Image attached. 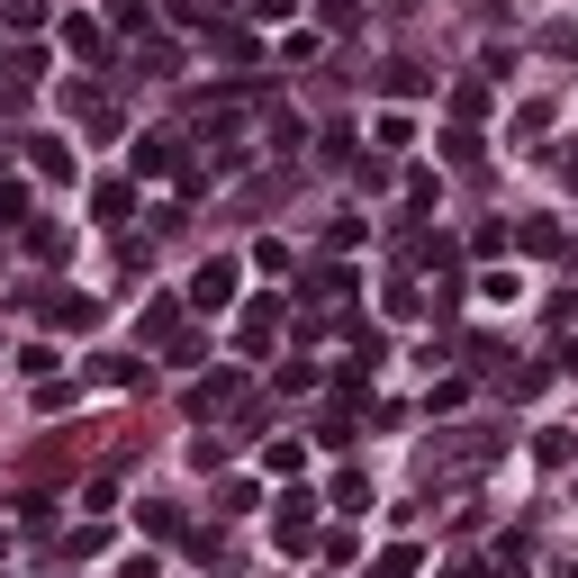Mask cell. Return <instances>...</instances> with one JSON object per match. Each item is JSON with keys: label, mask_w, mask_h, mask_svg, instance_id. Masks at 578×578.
I'll return each mask as SVG.
<instances>
[{"label": "cell", "mask_w": 578, "mask_h": 578, "mask_svg": "<svg viewBox=\"0 0 578 578\" xmlns=\"http://www.w3.org/2000/svg\"><path fill=\"white\" fill-rule=\"evenodd\" d=\"M335 506H343V516H361V506H371V479L343 470V479H335Z\"/></svg>", "instance_id": "obj_15"}, {"label": "cell", "mask_w": 578, "mask_h": 578, "mask_svg": "<svg viewBox=\"0 0 578 578\" xmlns=\"http://www.w3.org/2000/svg\"><path fill=\"white\" fill-rule=\"evenodd\" d=\"M0 19H10V28L28 37V28H46V0H0Z\"/></svg>", "instance_id": "obj_20"}, {"label": "cell", "mask_w": 578, "mask_h": 578, "mask_svg": "<svg viewBox=\"0 0 578 578\" xmlns=\"http://www.w3.org/2000/svg\"><path fill=\"white\" fill-rule=\"evenodd\" d=\"M236 280H245V271H236V253H208V262H199V280H190V308H208V317H217V308L236 299Z\"/></svg>", "instance_id": "obj_2"}, {"label": "cell", "mask_w": 578, "mask_h": 578, "mask_svg": "<svg viewBox=\"0 0 578 578\" xmlns=\"http://www.w3.org/2000/svg\"><path fill=\"white\" fill-rule=\"evenodd\" d=\"M516 245H525V253H560V227H551V217H525Z\"/></svg>", "instance_id": "obj_12"}, {"label": "cell", "mask_w": 578, "mask_h": 578, "mask_svg": "<svg viewBox=\"0 0 578 578\" xmlns=\"http://www.w3.org/2000/svg\"><path fill=\"white\" fill-rule=\"evenodd\" d=\"M271 326H280V299H253V308H245V326H236V343H245V352H262V343H271Z\"/></svg>", "instance_id": "obj_6"}, {"label": "cell", "mask_w": 578, "mask_h": 578, "mask_svg": "<svg viewBox=\"0 0 578 578\" xmlns=\"http://www.w3.org/2000/svg\"><path fill=\"white\" fill-rule=\"evenodd\" d=\"M444 155H452V163H479L488 144H479V127H444Z\"/></svg>", "instance_id": "obj_14"}, {"label": "cell", "mask_w": 578, "mask_h": 578, "mask_svg": "<svg viewBox=\"0 0 578 578\" xmlns=\"http://www.w3.org/2000/svg\"><path fill=\"white\" fill-rule=\"evenodd\" d=\"M208 46L227 54V63H253L262 46H253V28H236V19H208Z\"/></svg>", "instance_id": "obj_5"}, {"label": "cell", "mask_w": 578, "mask_h": 578, "mask_svg": "<svg viewBox=\"0 0 578 578\" xmlns=\"http://www.w3.org/2000/svg\"><path fill=\"white\" fill-rule=\"evenodd\" d=\"M488 109V82H452V118H479Z\"/></svg>", "instance_id": "obj_22"}, {"label": "cell", "mask_w": 578, "mask_h": 578, "mask_svg": "<svg viewBox=\"0 0 578 578\" xmlns=\"http://www.w3.org/2000/svg\"><path fill=\"white\" fill-rule=\"evenodd\" d=\"M63 46L100 63V54H109V28H100V19H63Z\"/></svg>", "instance_id": "obj_9"}, {"label": "cell", "mask_w": 578, "mask_h": 578, "mask_svg": "<svg viewBox=\"0 0 578 578\" xmlns=\"http://www.w3.org/2000/svg\"><path fill=\"white\" fill-rule=\"evenodd\" d=\"M109 28H155V0H109Z\"/></svg>", "instance_id": "obj_18"}, {"label": "cell", "mask_w": 578, "mask_h": 578, "mask_svg": "<svg viewBox=\"0 0 578 578\" xmlns=\"http://www.w3.org/2000/svg\"><path fill=\"white\" fill-rule=\"evenodd\" d=\"M317 506H326V497H308V488H289V497H280V516H271L280 551H317Z\"/></svg>", "instance_id": "obj_1"}, {"label": "cell", "mask_w": 578, "mask_h": 578, "mask_svg": "<svg viewBox=\"0 0 578 578\" xmlns=\"http://www.w3.org/2000/svg\"><path fill=\"white\" fill-rule=\"evenodd\" d=\"M569 181H578V155H569Z\"/></svg>", "instance_id": "obj_26"}, {"label": "cell", "mask_w": 578, "mask_h": 578, "mask_svg": "<svg viewBox=\"0 0 578 578\" xmlns=\"http://www.w3.org/2000/svg\"><path fill=\"white\" fill-rule=\"evenodd\" d=\"M118 578H163V560H155V551H136V560H127Z\"/></svg>", "instance_id": "obj_24"}, {"label": "cell", "mask_w": 578, "mask_h": 578, "mask_svg": "<svg viewBox=\"0 0 578 578\" xmlns=\"http://www.w3.org/2000/svg\"><path fill=\"white\" fill-rule=\"evenodd\" d=\"M560 578H578V569H560Z\"/></svg>", "instance_id": "obj_27"}, {"label": "cell", "mask_w": 578, "mask_h": 578, "mask_svg": "<svg viewBox=\"0 0 578 578\" xmlns=\"http://www.w3.org/2000/svg\"><path fill=\"white\" fill-rule=\"evenodd\" d=\"M0 227H28V190L19 181H0Z\"/></svg>", "instance_id": "obj_21"}, {"label": "cell", "mask_w": 578, "mask_h": 578, "mask_svg": "<svg viewBox=\"0 0 578 578\" xmlns=\"http://www.w3.org/2000/svg\"><path fill=\"white\" fill-rule=\"evenodd\" d=\"M380 308H389V317H425V289H416V280H389Z\"/></svg>", "instance_id": "obj_16"}, {"label": "cell", "mask_w": 578, "mask_h": 578, "mask_svg": "<svg viewBox=\"0 0 578 578\" xmlns=\"http://www.w3.org/2000/svg\"><path fill=\"white\" fill-rule=\"evenodd\" d=\"M488 578H525V560H516V542H506V551H497V569H488Z\"/></svg>", "instance_id": "obj_25"}, {"label": "cell", "mask_w": 578, "mask_h": 578, "mask_svg": "<svg viewBox=\"0 0 578 578\" xmlns=\"http://www.w3.org/2000/svg\"><path fill=\"white\" fill-rule=\"evenodd\" d=\"M91 208H100V217H109V227H118V217L136 208V190H127V181H100V190H91Z\"/></svg>", "instance_id": "obj_13"}, {"label": "cell", "mask_w": 578, "mask_h": 578, "mask_svg": "<svg viewBox=\"0 0 578 578\" xmlns=\"http://www.w3.org/2000/svg\"><path fill=\"white\" fill-rule=\"evenodd\" d=\"M371 578H416V542H398V551H380V569Z\"/></svg>", "instance_id": "obj_23"}, {"label": "cell", "mask_w": 578, "mask_h": 578, "mask_svg": "<svg viewBox=\"0 0 578 578\" xmlns=\"http://www.w3.org/2000/svg\"><path fill=\"white\" fill-rule=\"evenodd\" d=\"M569 452H578V444H569V425H542V434H534V461H542V470H560Z\"/></svg>", "instance_id": "obj_10"}, {"label": "cell", "mask_w": 578, "mask_h": 578, "mask_svg": "<svg viewBox=\"0 0 578 578\" xmlns=\"http://www.w3.org/2000/svg\"><path fill=\"white\" fill-rule=\"evenodd\" d=\"M317 389V361H280V398H308Z\"/></svg>", "instance_id": "obj_17"}, {"label": "cell", "mask_w": 578, "mask_h": 578, "mask_svg": "<svg viewBox=\"0 0 578 578\" xmlns=\"http://www.w3.org/2000/svg\"><path fill=\"white\" fill-rule=\"evenodd\" d=\"M28 163H37V181H72V172H82L63 136H28Z\"/></svg>", "instance_id": "obj_3"}, {"label": "cell", "mask_w": 578, "mask_h": 578, "mask_svg": "<svg viewBox=\"0 0 578 578\" xmlns=\"http://www.w3.org/2000/svg\"><path fill=\"white\" fill-rule=\"evenodd\" d=\"M380 91H389V100H416V91H425V63H389Z\"/></svg>", "instance_id": "obj_11"}, {"label": "cell", "mask_w": 578, "mask_h": 578, "mask_svg": "<svg viewBox=\"0 0 578 578\" xmlns=\"http://www.w3.org/2000/svg\"><path fill=\"white\" fill-rule=\"evenodd\" d=\"M136 172H181V136H144L136 144Z\"/></svg>", "instance_id": "obj_8"}, {"label": "cell", "mask_w": 578, "mask_h": 578, "mask_svg": "<svg viewBox=\"0 0 578 578\" xmlns=\"http://www.w3.org/2000/svg\"><path fill=\"white\" fill-rule=\"evenodd\" d=\"M236 398H245V380H236V371H217V380H199V389H190V416H208V407H236Z\"/></svg>", "instance_id": "obj_7"}, {"label": "cell", "mask_w": 578, "mask_h": 578, "mask_svg": "<svg viewBox=\"0 0 578 578\" xmlns=\"http://www.w3.org/2000/svg\"><path fill=\"white\" fill-rule=\"evenodd\" d=\"M172 63H181L172 46H144V54H136V72H144V82H172Z\"/></svg>", "instance_id": "obj_19"}, {"label": "cell", "mask_w": 578, "mask_h": 578, "mask_svg": "<svg viewBox=\"0 0 578 578\" xmlns=\"http://www.w3.org/2000/svg\"><path fill=\"white\" fill-rule=\"evenodd\" d=\"M46 326H63V335H91V326H100V299H72V289H63V299H46Z\"/></svg>", "instance_id": "obj_4"}]
</instances>
